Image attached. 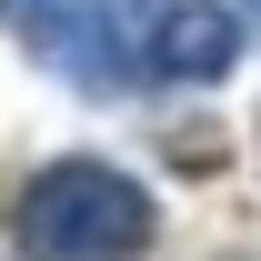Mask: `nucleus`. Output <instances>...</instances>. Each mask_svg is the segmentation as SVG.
I'll return each instance as SVG.
<instances>
[{
  "label": "nucleus",
  "mask_w": 261,
  "mask_h": 261,
  "mask_svg": "<svg viewBox=\"0 0 261 261\" xmlns=\"http://www.w3.org/2000/svg\"><path fill=\"white\" fill-rule=\"evenodd\" d=\"M231 61H241V20L231 10H161L151 20V40H141V70L151 81H191V91H211V81H231Z\"/></svg>",
  "instance_id": "nucleus-3"
},
{
  "label": "nucleus",
  "mask_w": 261,
  "mask_h": 261,
  "mask_svg": "<svg viewBox=\"0 0 261 261\" xmlns=\"http://www.w3.org/2000/svg\"><path fill=\"white\" fill-rule=\"evenodd\" d=\"M10 10V31L31 40L40 70H61L70 91H130V50H121V20H111V0H0Z\"/></svg>",
  "instance_id": "nucleus-2"
},
{
  "label": "nucleus",
  "mask_w": 261,
  "mask_h": 261,
  "mask_svg": "<svg viewBox=\"0 0 261 261\" xmlns=\"http://www.w3.org/2000/svg\"><path fill=\"white\" fill-rule=\"evenodd\" d=\"M241 20H251V31H261V0H241Z\"/></svg>",
  "instance_id": "nucleus-4"
},
{
  "label": "nucleus",
  "mask_w": 261,
  "mask_h": 261,
  "mask_svg": "<svg viewBox=\"0 0 261 261\" xmlns=\"http://www.w3.org/2000/svg\"><path fill=\"white\" fill-rule=\"evenodd\" d=\"M151 191L111 161H50L20 191V251L31 261H141L151 251Z\"/></svg>",
  "instance_id": "nucleus-1"
}]
</instances>
